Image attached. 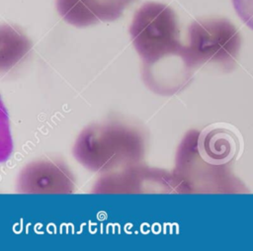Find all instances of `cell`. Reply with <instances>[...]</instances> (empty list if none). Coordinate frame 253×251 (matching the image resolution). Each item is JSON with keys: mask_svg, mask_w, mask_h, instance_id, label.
<instances>
[{"mask_svg": "<svg viewBox=\"0 0 253 251\" xmlns=\"http://www.w3.org/2000/svg\"><path fill=\"white\" fill-rule=\"evenodd\" d=\"M129 33L144 69L184 60L177 16L168 5L144 3L134 13Z\"/></svg>", "mask_w": 253, "mask_h": 251, "instance_id": "1", "label": "cell"}, {"mask_svg": "<svg viewBox=\"0 0 253 251\" xmlns=\"http://www.w3.org/2000/svg\"><path fill=\"white\" fill-rule=\"evenodd\" d=\"M232 4L241 21L253 30V0H232Z\"/></svg>", "mask_w": 253, "mask_h": 251, "instance_id": "7", "label": "cell"}, {"mask_svg": "<svg viewBox=\"0 0 253 251\" xmlns=\"http://www.w3.org/2000/svg\"><path fill=\"white\" fill-rule=\"evenodd\" d=\"M19 190L27 193H62L72 190V181L62 166L41 161L28 166L19 179Z\"/></svg>", "mask_w": 253, "mask_h": 251, "instance_id": "5", "label": "cell"}, {"mask_svg": "<svg viewBox=\"0 0 253 251\" xmlns=\"http://www.w3.org/2000/svg\"><path fill=\"white\" fill-rule=\"evenodd\" d=\"M142 141L133 130L120 126H95L78 137L74 154L78 161L92 170H108L137 160Z\"/></svg>", "mask_w": 253, "mask_h": 251, "instance_id": "3", "label": "cell"}, {"mask_svg": "<svg viewBox=\"0 0 253 251\" xmlns=\"http://www.w3.org/2000/svg\"><path fill=\"white\" fill-rule=\"evenodd\" d=\"M197 150L201 158L212 166H221L233 159L239 141L227 127L208 126L198 135Z\"/></svg>", "mask_w": 253, "mask_h": 251, "instance_id": "6", "label": "cell"}, {"mask_svg": "<svg viewBox=\"0 0 253 251\" xmlns=\"http://www.w3.org/2000/svg\"><path fill=\"white\" fill-rule=\"evenodd\" d=\"M183 59L192 69L203 64L231 68L237 60L241 37L235 26L224 18H201L188 28Z\"/></svg>", "mask_w": 253, "mask_h": 251, "instance_id": "2", "label": "cell"}, {"mask_svg": "<svg viewBox=\"0 0 253 251\" xmlns=\"http://www.w3.org/2000/svg\"><path fill=\"white\" fill-rule=\"evenodd\" d=\"M136 0H55L58 14L68 24L88 27L119 19Z\"/></svg>", "mask_w": 253, "mask_h": 251, "instance_id": "4", "label": "cell"}]
</instances>
